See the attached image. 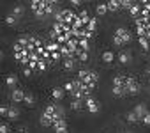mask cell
Masks as SVG:
<instances>
[{
	"label": "cell",
	"mask_w": 150,
	"mask_h": 133,
	"mask_svg": "<svg viewBox=\"0 0 150 133\" xmlns=\"http://www.w3.org/2000/svg\"><path fill=\"white\" fill-rule=\"evenodd\" d=\"M72 7H80L81 6V0H71V2H69Z\"/></svg>",
	"instance_id": "4316f807"
},
{
	"label": "cell",
	"mask_w": 150,
	"mask_h": 133,
	"mask_svg": "<svg viewBox=\"0 0 150 133\" xmlns=\"http://www.w3.org/2000/svg\"><path fill=\"white\" fill-rule=\"evenodd\" d=\"M53 131H55V133H69V128H67V119H62V121L55 122Z\"/></svg>",
	"instance_id": "4fadbf2b"
},
{
	"label": "cell",
	"mask_w": 150,
	"mask_h": 133,
	"mask_svg": "<svg viewBox=\"0 0 150 133\" xmlns=\"http://www.w3.org/2000/svg\"><path fill=\"white\" fill-rule=\"evenodd\" d=\"M117 60L120 62V64H129L131 60H132V53H131V50H127V48H122V50H118V53H117Z\"/></svg>",
	"instance_id": "ba28073f"
},
{
	"label": "cell",
	"mask_w": 150,
	"mask_h": 133,
	"mask_svg": "<svg viewBox=\"0 0 150 133\" xmlns=\"http://www.w3.org/2000/svg\"><path fill=\"white\" fill-rule=\"evenodd\" d=\"M25 96H27V92L21 87H16V89L11 91V101L13 103H23L25 101Z\"/></svg>",
	"instance_id": "9c48e42d"
},
{
	"label": "cell",
	"mask_w": 150,
	"mask_h": 133,
	"mask_svg": "<svg viewBox=\"0 0 150 133\" xmlns=\"http://www.w3.org/2000/svg\"><path fill=\"white\" fill-rule=\"evenodd\" d=\"M11 129H9V124L6 122V121H2L0 122V133H9Z\"/></svg>",
	"instance_id": "d4e9b609"
},
{
	"label": "cell",
	"mask_w": 150,
	"mask_h": 133,
	"mask_svg": "<svg viewBox=\"0 0 150 133\" xmlns=\"http://www.w3.org/2000/svg\"><path fill=\"white\" fill-rule=\"evenodd\" d=\"M28 108H32V107H35V98H34V94L32 92H27V96H25V101H23Z\"/></svg>",
	"instance_id": "7402d4cb"
},
{
	"label": "cell",
	"mask_w": 150,
	"mask_h": 133,
	"mask_svg": "<svg viewBox=\"0 0 150 133\" xmlns=\"http://www.w3.org/2000/svg\"><path fill=\"white\" fill-rule=\"evenodd\" d=\"M108 4V9L110 13H118V11H124V0H110Z\"/></svg>",
	"instance_id": "7c38bea8"
},
{
	"label": "cell",
	"mask_w": 150,
	"mask_h": 133,
	"mask_svg": "<svg viewBox=\"0 0 150 133\" xmlns=\"http://www.w3.org/2000/svg\"><path fill=\"white\" fill-rule=\"evenodd\" d=\"M111 41H113V44H115L118 50H122V48H125V46L132 41V32H131L129 29H125V27H118V29L113 32Z\"/></svg>",
	"instance_id": "277c9868"
},
{
	"label": "cell",
	"mask_w": 150,
	"mask_h": 133,
	"mask_svg": "<svg viewBox=\"0 0 150 133\" xmlns=\"http://www.w3.org/2000/svg\"><path fill=\"white\" fill-rule=\"evenodd\" d=\"M13 55L23 69L34 73H44L53 64L48 53V41H42L35 34H21L13 44Z\"/></svg>",
	"instance_id": "6da1fadb"
},
{
	"label": "cell",
	"mask_w": 150,
	"mask_h": 133,
	"mask_svg": "<svg viewBox=\"0 0 150 133\" xmlns=\"http://www.w3.org/2000/svg\"><path fill=\"white\" fill-rule=\"evenodd\" d=\"M127 122H131V124H139V119H138V115H136L132 110L127 114Z\"/></svg>",
	"instance_id": "603a6c76"
},
{
	"label": "cell",
	"mask_w": 150,
	"mask_h": 133,
	"mask_svg": "<svg viewBox=\"0 0 150 133\" xmlns=\"http://www.w3.org/2000/svg\"><path fill=\"white\" fill-rule=\"evenodd\" d=\"M108 13H110V9H108V4H106V2L96 6V14H97V16H104V14H108Z\"/></svg>",
	"instance_id": "e0dca14e"
},
{
	"label": "cell",
	"mask_w": 150,
	"mask_h": 133,
	"mask_svg": "<svg viewBox=\"0 0 150 133\" xmlns=\"http://www.w3.org/2000/svg\"><path fill=\"white\" fill-rule=\"evenodd\" d=\"M122 133H132V131H122Z\"/></svg>",
	"instance_id": "83f0119b"
},
{
	"label": "cell",
	"mask_w": 150,
	"mask_h": 133,
	"mask_svg": "<svg viewBox=\"0 0 150 133\" xmlns=\"http://www.w3.org/2000/svg\"><path fill=\"white\" fill-rule=\"evenodd\" d=\"M76 64H78L76 59H64L62 60V68L65 71H74V69H76Z\"/></svg>",
	"instance_id": "5bb4252c"
},
{
	"label": "cell",
	"mask_w": 150,
	"mask_h": 133,
	"mask_svg": "<svg viewBox=\"0 0 150 133\" xmlns=\"http://www.w3.org/2000/svg\"><path fill=\"white\" fill-rule=\"evenodd\" d=\"M85 110H87L88 114H92V115H97V114L101 112V103H99L94 96H90V98L85 99Z\"/></svg>",
	"instance_id": "52a82bcc"
},
{
	"label": "cell",
	"mask_w": 150,
	"mask_h": 133,
	"mask_svg": "<svg viewBox=\"0 0 150 133\" xmlns=\"http://www.w3.org/2000/svg\"><path fill=\"white\" fill-rule=\"evenodd\" d=\"M76 78L80 80V82H83L88 89H96L97 87V84H99V75L94 71V69H78V73H76Z\"/></svg>",
	"instance_id": "8992f818"
},
{
	"label": "cell",
	"mask_w": 150,
	"mask_h": 133,
	"mask_svg": "<svg viewBox=\"0 0 150 133\" xmlns=\"http://www.w3.org/2000/svg\"><path fill=\"white\" fill-rule=\"evenodd\" d=\"M20 117V108L16 105H9V114H7V119L9 121H16Z\"/></svg>",
	"instance_id": "2e32d148"
},
{
	"label": "cell",
	"mask_w": 150,
	"mask_h": 133,
	"mask_svg": "<svg viewBox=\"0 0 150 133\" xmlns=\"http://www.w3.org/2000/svg\"><path fill=\"white\" fill-rule=\"evenodd\" d=\"M62 119H65V108H64V105L51 101V103H48L46 108L42 110V114H41V117H39V122H41V126H44V128H53L55 122H58V121H62Z\"/></svg>",
	"instance_id": "7a4b0ae2"
},
{
	"label": "cell",
	"mask_w": 150,
	"mask_h": 133,
	"mask_svg": "<svg viewBox=\"0 0 150 133\" xmlns=\"http://www.w3.org/2000/svg\"><path fill=\"white\" fill-rule=\"evenodd\" d=\"M71 110L74 112H80V110H85V99H71Z\"/></svg>",
	"instance_id": "9a60e30c"
},
{
	"label": "cell",
	"mask_w": 150,
	"mask_h": 133,
	"mask_svg": "<svg viewBox=\"0 0 150 133\" xmlns=\"http://www.w3.org/2000/svg\"><path fill=\"white\" fill-rule=\"evenodd\" d=\"M65 94H67V92H65L64 87H53V89H51V99H53L55 103H60Z\"/></svg>",
	"instance_id": "30bf717a"
},
{
	"label": "cell",
	"mask_w": 150,
	"mask_h": 133,
	"mask_svg": "<svg viewBox=\"0 0 150 133\" xmlns=\"http://www.w3.org/2000/svg\"><path fill=\"white\" fill-rule=\"evenodd\" d=\"M7 114H9V105H6V103H4L2 107H0V115L6 119V117H7Z\"/></svg>",
	"instance_id": "cb8c5ba5"
},
{
	"label": "cell",
	"mask_w": 150,
	"mask_h": 133,
	"mask_svg": "<svg viewBox=\"0 0 150 133\" xmlns=\"http://www.w3.org/2000/svg\"><path fill=\"white\" fill-rule=\"evenodd\" d=\"M111 92L117 98H127V75H115L113 77Z\"/></svg>",
	"instance_id": "5b68a950"
},
{
	"label": "cell",
	"mask_w": 150,
	"mask_h": 133,
	"mask_svg": "<svg viewBox=\"0 0 150 133\" xmlns=\"http://www.w3.org/2000/svg\"><path fill=\"white\" fill-rule=\"evenodd\" d=\"M18 21H20V18H16L13 13H9V14L6 16V23H7L9 27H14V25H18Z\"/></svg>",
	"instance_id": "44dd1931"
},
{
	"label": "cell",
	"mask_w": 150,
	"mask_h": 133,
	"mask_svg": "<svg viewBox=\"0 0 150 133\" xmlns=\"http://www.w3.org/2000/svg\"><path fill=\"white\" fill-rule=\"evenodd\" d=\"M11 13H13L16 18H21V16H23V13H25V7H23L21 4H16V6L13 7V11H11Z\"/></svg>",
	"instance_id": "ffe728a7"
},
{
	"label": "cell",
	"mask_w": 150,
	"mask_h": 133,
	"mask_svg": "<svg viewBox=\"0 0 150 133\" xmlns=\"http://www.w3.org/2000/svg\"><path fill=\"white\" fill-rule=\"evenodd\" d=\"M30 9H32L35 18H39V20L46 18V16L55 13L57 0H32V2H30Z\"/></svg>",
	"instance_id": "3957f363"
},
{
	"label": "cell",
	"mask_w": 150,
	"mask_h": 133,
	"mask_svg": "<svg viewBox=\"0 0 150 133\" xmlns=\"http://www.w3.org/2000/svg\"><path fill=\"white\" fill-rule=\"evenodd\" d=\"M132 112H134V114L138 115V119H139V124H141L143 117H145V115H146V114H148L150 110L146 108V105H143V103H138V105H136V107L132 108Z\"/></svg>",
	"instance_id": "8fae6325"
},
{
	"label": "cell",
	"mask_w": 150,
	"mask_h": 133,
	"mask_svg": "<svg viewBox=\"0 0 150 133\" xmlns=\"http://www.w3.org/2000/svg\"><path fill=\"white\" fill-rule=\"evenodd\" d=\"M141 124H143V126H150V112H148V114H146V115L143 117V121H141Z\"/></svg>",
	"instance_id": "484cf974"
},
{
	"label": "cell",
	"mask_w": 150,
	"mask_h": 133,
	"mask_svg": "<svg viewBox=\"0 0 150 133\" xmlns=\"http://www.w3.org/2000/svg\"><path fill=\"white\" fill-rule=\"evenodd\" d=\"M6 85L13 91V89H16L18 87V77L16 75H9L7 78H6Z\"/></svg>",
	"instance_id": "ac0fdd59"
},
{
	"label": "cell",
	"mask_w": 150,
	"mask_h": 133,
	"mask_svg": "<svg viewBox=\"0 0 150 133\" xmlns=\"http://www.w3.org/2000/svg\"><path fill=\"white\" fill-rule=\"evenodd\" d=\"M115 59H117V55H115V51H113V50H106V51L103 53V60H104L106 64H111Z\"/></svg>",
	"instance_id": "d6986e66"
}]
</instances>
